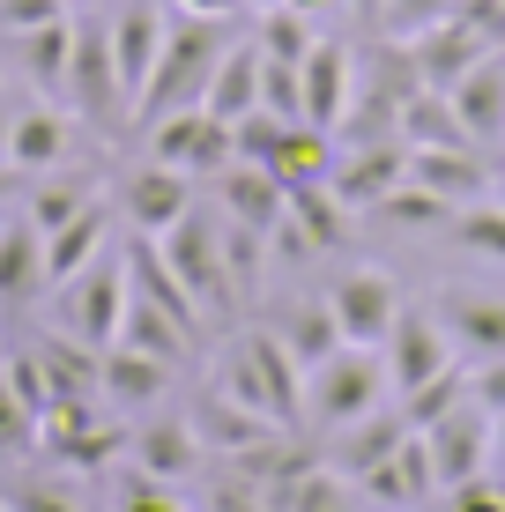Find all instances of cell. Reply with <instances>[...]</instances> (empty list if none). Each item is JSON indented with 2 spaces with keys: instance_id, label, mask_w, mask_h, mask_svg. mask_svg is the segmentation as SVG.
<instances>
[{
  "instance_id": "obj_1",
  "label": "cell",
  "mask_w": 505,
  "mask_h": 512,
  "mask_svg": "<svg viewBox=\"0 0 505 512\" xmlns=\"http://www.w3.org/2000/svg\"><path fill=\"white\" fill-rule=\"evenodd\" d=\"M208 386H216L223 401H238V409L268 416V423H298L305 416V372H298V357L275 342V327L238 334V342L216 357V379Z\"/></svg>"
},
{
  "instance_id": "obj_2",
  "label": "cell",
  "mask_w": 505,
  "mask_h": 512,
  "mask_svg": "<svg viewBox=\"0 0 505 512\" xmlns=\"http://www.w3.org/2000/svg\"><path fill=\"white\" fill-rule=\"evenodd\" d=\"M223 45H231V38H223V23L171 8V38H164V52H156L142 97H134V127H149V119H164V112H194V104L208 97V82H216Z\"/></svg>"
},
{
  "instance_id": "obj_3",
  "label": "cell",
  "mask_w": 505,
  "mask_h": 512,
  "mask_svg": "<svg viewBox=\"0 0 505 512\" xmlns=\"http://www.w3.org/2000/svg\"><path fill=\"white\" fill-rule=\"evenodd\" d=\"M60 97H67V112H75L82 127H127L134 119V97H127V82H119L104 15H75V45H67Z\"/></svg>"
},
{
  "instance_id": "obj_4",
  "label": "cell",
  "mask_w": 505,
  "mask_h": 512,
  "mask_svg": "<svg viewBox=\"0 0 505 512\" xmlns=\"http://www.w3.org/2000/svg\"><path fill=\"white\" fill-rule=\"evenodd\" d=\"M387 401H394V386H387L379 349L342 342L327 364H312V372H305V423H312V431H342V423L387 409Z\"/></svg>"
},
{
  "instance_id": "obj_5",
  "label": "cell",
  "mask_w": 505,
  "mask_h": 512,
  "mask_svg": "<svg viewBox=\"0 0 505 512\" xmlns=\"http://www.w3.org/2000/svg\"><path fill=\"white\" fill-rule=\"evenodd\" d=\"M164 268L186 282V297L201 305V320H223L238 312V290H231V268H223V216L216 208H186L164 238H156Z\"/></svg>"
},
{
  "instance_id": "obj_6",
  "label": "cell",
  "mask_w": 505,
  "mask_h": 512,
  "mask_svg": "<svg viewBox=\"0 0 505 512\" xmlns=\"http://www.w3.org/2000/svg\"><path fill=\"white\" fill-rule=\"evenodd\" d=\"M238 156L260 171H275L283 186H312L327 179V164H335V134L312 127V119H283V112H246L238 119Z\"/></svg>"
},
{
  "instance_id": "obj_7",
  "label": "cell",
  "mask_w": 505,
  "mask_h": 512,
  "mask_svg": "<svg viewBox=\"0 0 505 512\" xmlns=\"http://www.w3.org/2000/svg\"><path fill=\"white\" fill-rule=\"evenodd\" d=\"M52 320L82 349H112L119 320H127V253H97L75 282H60L52 290Z\"/></svg>"
},
{
  "instance_id": "obj_8",
  "label": "cell",
  "mask_w": 505,
  "mask_h": 512,
  "mask_svg": "<svg viewBox=\"0 0 505 512\" xmlns=\"http://www.w3.org/2000/svg\"><path fill=\"white\" fill-rule=\"evenodd\" d=\"M142 141H149V156H156V164L186 171L194 186H208V179H216V171L238 156V134L223 127V119L208 112V104H194V112H164V119H149Z\"/></svg>"
},
{
  "instance_id": "obj_9",
  "label": "cell",
  "mask_w": 505,
  "mask_h": 512,
  "mask_svg": "<svg viewBox=\"0 0 505 512\" xmlns=\"http://www.w3.org/2000/svg\"><path fill=\"white\" fill-rule=\"evenodd\" d=\"M379 364H387V386H394V401L416 394V386H431L439 372H454V342H446V327H439V312L431 305H402V320L387 327V342H379Z\"/></svg>"
},
{
  "instance_id": "obj_10",
  "label": "cell",
  "mask_w": 505,
  "mask_h": 512,
  "mask_svg": "<svg viewBox=\"0 0 505 512\" xmlns=\"http://www.w3.org/2000/svg\"><path fill=\"white\" fill-rule=\"evenodd\" d=\"M112 208H119V223H127L134 238H164L171 223H179L186 208H201V201H194V179H186V171H171V164H156V156H142L134 171H119Z\"/></svg>"
},
{
  "instance_id": "obj_11",
  "label": "cell",
  "mask_w": 505,
  "mask_h": 512,
  "mask_svg": "<svg viewBox=\"0 0 505 512\" xmlns=\"http://www.w3.org/2000/svg\"><path fill=\"white\" fill-rule=\"evenodd\" d=\"M327 305H335V320H342V342H357V349H379L387 342V327L402 320V282H394L387 268H342L335 282H327Z\"/></svg>"
},
{
  "instance_id": "obj_12",
  "label": "cell",
  "mask_w": 505,
  "mask_h": 512,
  "mask_svg": "<svg viewBox=\"0 0 505 512\" xmlns=\"http://www.w3.org/2000/svg\"><path fill=\"white\" fill-rule=\"evenodd\" d=\"M402 179H409V141H335L327 186H335L350 208H364V216H372Z\"/></svg>"
},
{
  "instance_id": "obj_13",
  "label": "cell",
  "mask_w": 505,
  "mask_h": 512,
  "mask_svg": "<svg viewBox=\"0 0 505 512\" xmlns=\"http://www.w3.org/2000/svg\"><path fill=\"white\" fill-rule=\"evenodd\" d=\"M127 468H142V475H156V483H171L179 490L186 475H201L208 468V446H201V431H194V416H142L127 431Z\"/></svg>"
},
{
  "instance_id": "obj_14",
  "label": "cell",
  "mask_w": 505,
  "mask_h": 512,
  "mask_svg": "<svg viewBox=\"0 0 505 512\" xmlns=\"http://www.w3.org/2000/svg\"><path fill=\"white\" fill-rule=\"evenodd\" d=\"M431 446V468H439V490L468 483V475H491V416L476 409V401H454L446 416H431L424 431H416Z\"/></svg>"
},
{
  "instance_id": "obj_15",
  "label": "cell",
  "mask_w": 505,
  "mask_h": 512,
  "mask_svg": "<svg viewBox=\"0 0 505 512\" xmlns=\"http://www.w3.org/2000/svg\"><path fill=\"white\" fill-rule=\"evenodd\" d=\"M298 97H305V119H312V127L335 134L342 112H350V97H357V45L320 30V45L298 60Z\"/></svg>"
},
{
  "instance_id": "obj_16",
  "label": "cell",
  "mask_w": 505,
  "mask_h": 512,
  "mask_svg": "<svg viewBox=\"0 0 505 512\" xmlns=\"http://www.w3.org/2000/svg\"><path fill=\"white\" fill-rule=\"evenodd\" d=\"M357 498H372L379 512H431V498H439V468H431V446L424 438H402V446L387 453L372 475H357Z\"/></svg>"
},
{
  "instance_id": "obj_17",
  "label": "cell",
  "mask_w": 505,
  "mask_h": 512,
  "mask_svg": "<svg viewBox=\"0 0 505 512\" xmlns=\"http://www.w3.org/2000/svg\"><path fill=\"white\" fill-rule=\"evenodd\" d=\"M171 372H179V364L149 357V349L112 342V349H104V364H97V401H104L112 416H149V409H164Z\"/></svg>"
},
{
  "instance_id": "obj_18",
  "label": "cell",
  "mask_w": 505,
  "mask_h": 512,
  "mask_svg": "<svg viewBox=\"0 0 505 512\" xmlns=\"http://www.w3.org/2000/svg\"><path fill=\"white\" fill-rule=\"evenodd\" d=\"M104 30H112V60H119L127 97H142L156 52H164V38H171V0H119V8L104 15Z\"/></svg>"
},
{
  "instance_id": "obj_19",
  "label": "cell",
  "mask_w": 505,
  "mask_h": 512,
  "mask_svg": "<svg viewBox=\"0 0 505 512\" xmlns=\"http://www.w3.org/2000/svg\"><path fill=\"white\" fill-rule=\"evenodd\" d=\"M431 312H439V327H446L461 364L505 357V290H439Z\"/></svg>"
},
{
  "instance_id": "obj_20",
  "label": "cell",
  "mask_w": 505,
  "mask_h": 512,
  "mask_svg": "<svg viewBox=\"0 0 505 512\" xmlns=\"http://www.w3.org/2000/svg\"><path fill=\"white\" fill-rule=\"evenodd\" d=\"M409 179L424 193H439L446 208H468L498 186V164L476 149V141H446V149H409Z\"/></svg>"
},
{
  "instance_id": "obj_21",
  "label": "cell",
  "mask_w": 505,
  "mask_h": 512,
  "mask_svg": "<svg viewBox=\"0 0 505 512\" xmlns=\"http://www.w3.org/2000/svg\"><path fill=\"white\" fill-rule=\"evenodd\" d=\"M208 186H216V216L246 223V231H268V238H275V223L290 216V186L275 179V171L246 164V156H231V164H223Z\"/></svg>"
},
{
  "instance_id": "obj_22",
  "label": "cell",
  "mask_w": 505,
  "mask_h": 512,
  "mask_svg": "<svg viewBox=\"0 0 505 512\" xmlns=\"http://www.w3.org/2000/svg\"><path fill=\"white\" fill-rule=\"evenodd\" d=\"M75 127H82V119H67L60 104H15L8 164L23 171V179H45V171H67V156H75Z\"/></svg>"
},
{
  "instance_id": "obj_23",
  "label": "cell",
  "mask_w": 505,
  "mask_h": 512,
  "mask_svg": "<svg viewBox=\"0 0 505 512\" xmlns=\"http://www.w3.org/2000/svg\"><path fill=\"white\" fill-rule=\"evenodd\" d=\"M409 438V416H402V401H387V409H372V416H357V423H342V431H327V446H320V461L335 468V475H372L379 461H387L394 446Z\"/></svg>"
},
{
  "instance_id": "obj_24",
  "label": "cell",
  "mask_w": 505,
  "mask_h": 512,
  "mask_svg": "<svg viewBox=\"0 0 505 512\" xmlns=\"http://www.w3.org/2000/svg\"><path fill=\"white\" fill-rule=\"evenodd\" d=\"M446 97H454V112H461V134L476 141L483 156L505 149V45L483 52V60L468 67V75H461Z\"/></svg>"
},
{
  "instance_id": "obj_25",
  "label": "cell",
  "mask_w": 505,
  "mask_h": 512,
  "mask_svg": "<svg viewBox=\"0 0 505 512\" xmlns=\"http://www.w3.org/2000/svg\"><path fill=\"white\" fill-rule=\"evenodd\" d=\"M409 52H416V75H424V90H454V82L468 75V67L483 60V52H498L491 38H483L476 23L454 8L446 23H431L424 38H409Z\"/></svg>"
},
{
  "instance_id": "obj_26",
  "label": "cell",
  "mask_w": 505,
  "mask_h": 512,
  "mask_svg": "<svg viewBox=\"0 0 505 512\" xmlns=\"http://www.w3.org/2000/svg\"><path fill=\"white\" fill-rule=\"evenodd\" d=\"M112 231H119V208L97 193L75 223H60V231L45 238V282H52V290H60V282H75L97 253H112Z\"/></svg>"
},
{
  "instance_id": "obj_27",
  "label": "cell",
  "mask_w": 505,
  "mask_h": 512,
  "mask_svg": "<svg viewBox=\"0 0 505 512\" xmlns=\"http://www.w3.org/2000/svg\"><path fill=\"white\" fill-rule=\"evenodd\" d=\"M52 290L45 282V238L30 216L0 223V312H30L38 297Z\"/></svg>"
},
{
  "instance_id": "obj_28",
  "label": "cell",
  "mask_w": 505,
  "mask_h": 512,
  "mask_svg": "<svg viewBox=\"0 0 505 512\" xmlns=\"http://www.w3.org/2000/svg\"><path fill=\"white\" fill-rule=\"evenodd\" d=\"M268 327H275V342L298 357V372H312V364H327L342 349V320H335L327 297H298V305H283Z\"/></svg>"
},
{
  "instance_id": "obj_29",
  "label": "cell",
  "mask_w": 505,
  "mask_h": 512,
  "mask_svg": "<svg viewBox=\"0 0 505 512\" xmlns=\"http://www.w3.org/2000/svg\"><path fill=\"white\" fill-rule=\"evenodd\" d=\"M208 112L223 119V127H238L246 112H260V45H253V30L246 38H231L223 45V60H216V82H208Z\"/></svg>"
},
{
  "instance_id": "obj_30",
  "label": "cell",
  "mask_w": 505,
  "mask_h": 512,
  "mask_svg": "<svg viewBox=\"0 0 505 512\" xmlns=\"http://www.w3.org/2000/svg\"><path fill=\"white\" fill-rule=\"evenodd\" d=\"M290 223H298L305 245L327 260V253H342V245H350V231H357V208L342 201V193L327 186V179H312V186H290Z\"/></svg>"
},
{
  "instance_id": "obj_31",
  "label": "cell",
  "mask_w": 505,
  "mask_h": 512,
  "mask_svg": "<svg viewBox=\"0 0 505 512\" xmlns=\"http://www.w3.org/2000/svg\"><path fill=\"white\" fill-rule=\"evenodd\" d=\"M119 342H127V349H149V357H164V364H186V349H194V327L171 320L164 305H149V297L127 282V320H119Z\"/></svg>"
},
{
  "instance_id": "obj_32",
  "label": "cell",
  "mask_w": 505,
  "mask_h": 512,
  "mask_svg": "<svg viewBox=\"0 0 505 512\" xmlns=\"http://www.w3.org/2000/svg\"><path fill=\"white\" fill-rule=\"evenodd\" d=\"M275 512H357V483L350 475H335L327 461H305L298 475H283V483L268 490Z\"/></svg>"
},
{
  "instance_id": "obj_33",
  "label": "cell",
  "mask_w": 505,
  "mask_h": 512,
  "mask_svg": "<svg viewBox=\"0 0 505 512\" xmlns=\"http://www.w3.org/2000/svg\"><path fill=\"white\" fill-rule=\"evenodd\" d=\"M446 245H461L468 260L505 268V201H498V193H483V201L454 208V216H446Z\"/></svg>"
},
{
  "instance_id": "obj_34",
  "label": "cell",
  "mask_w": 505,
  "mask_h": 512,
  "mask_svg": "<svg viewBox=\"0 0 505 512\" xmlns=\"http://www.w3.org/2000/svg\"><path fill=\"white\" fill-rule=\"evenodd\" d=\"M8 45H15V67L30 75V90H60L67 45H75V15H60V23H45V30H23V38H8Z\"/></svg>"
},
{
  "instance_id": "obj_35",
  "label": "cell",
  "mask_w": 505,
  "mask_h": 512,
  "mask_svg": "<svg viewBox=\"0 0 505 512\" xmlns=\"http://www.w3.org/2000/svg\"><path fill=\"white\" fill-rule=\"evenodd\" d=\"M402 141H409V149H446V141H468L454 97H446V90H416V97L402 104Z\"/></svg>"
},
{
  "instance_id": "obj_36",
  "label": "cell",
  "mask_w": 505,
  "mask_h": 512,
  "mask_svg": "<svg viewBox=\"0 0 505 512\" xmlns=\"http://www.w3.org/2000/svg\"><path fill=\"white\" fill-rule=\"evenodd\" d=\"M253 45L268 52V60L298 67L305 52L320 45V23H312V15H298V8H283V0H275V8H260V23H253Z\"/></svg>"
},
{
  "instance_id": "obj_37",
  "label": "cell",
  "mask_w": 505,
  "mask_h": 512,
  "mask_svg": "<svg viewBox=\"0 0 505 512\" xmlns=\"http://www.w3.org/2000/svg\"><path fill=\"white\" fill-rule=\"evenodd\" d=\"M90 201H97V186H90V179H60V171H45V179H38V193H30V208H23V216L38 223V238H52V231H60V223H75V216H82V208H90Z\"/></svg>"
},
{
  "instance_id": "obj_38",
  "label": "cell",
  "mask_w": 505,
  "mask_h": 512,
  "mask_svg": "<svg viewBox=\"0 0 505 512\" xmlns=\"http://www.w3.org/2000/svg\"><path fill=\"white\" fill-rule=\"evenodd\" d=\"M372 216H379V223H402V231H446V216H454V208H446L439 193H424L416 179H402L387 201L372 208Z\"/></svg>"
},
{
  "instance_id": "obj_39",
  "label": "cell",
  "mask_w": 505,
  "mask_h": 512,
  "mask_svg": "<svg viewBox=\"0 0 505 512\" xmlns=\"http://www.w3.org/2000/svg\"><path fill=\"white\" fill-rule=\"evenodd\" d=\"M454 8H461V0H379V8H372V30L409 45V38H424L431 23H446Z\"/></svg>"
},
{
  "instance_id": "obj_40",
  "label": "cell",
  "mask_w": 505,
  "mask_h": 512,
  "mask_svg": "<svg viewBox=\"0 0 505 512\" xmlns=\"http://www.w3.org/2000/svg\"><path fill=\"white\" fill-rule=\"evenodd\" d=\"M454 401H468V364H454V372H439L431 386L402 394V416H409V431H424V423H431V416H446Z\"/></svg>"
},
{
  "instance_id": "obj_41",
  "label": "cell",
  "mask_w": 505,
  "mask_h": 512,
  "mask_svg": "<svg viewBox=\"0 0 505 512\" xmlns=\"http://www.w3.org/2000/svg\"><path fill=\"white\" fill-rule=\"evenodd\" d=\"M0 498H8V512H82V498L60 475H23V483H8Z\"/></svg>"
},
{
  "instance_id": "obj_42",
  "label": "cell",
  "mask_w": 505,
  "mask_h": 512,
  "mask_svg": "<svg viewBox=\"0 0 505 512\" xmlns=\"http://www.w3.org/2000/svg\"><path fill=\"white\" fill-rule=\"evenodd\" d=\"M431 512H505V490H498V475H468V483L439 490Z\"/></svg>"
},
{
  "instance_id": "obj_43",
  "label": "cell",
  "mask_w": 505,
  "mask_h": 512,
  "mask_svg": "<svg viewBox=\"0 0 505 512\" xmlns=\"http://www.w3.org/2000/svg\"><path fill=\"white\" fill-rule=\"evenodd\" d=\"M119 512H186V505H179V490H171V483L127 468V483H119Z\"/></svg>"
},
{
  "instance_id": "obj_44",
  "label": "cell",
  "mask_w": 505,
  "mask_h": 512,
  "mask_svg": "<svg viewBox=\"0 0 505 512\" xmlns=\"http://www.w3.org/2000/svg\"><path fill=\"white\" fill-rule=\"evenodd\" d=\"M67 0H0V38H23V30H45L60 23Z\"/></svg>"
},
{
  "instance_id": "obj_45",
  "label": "cell",
  "mask_w": 505,
  "mask_h": 512,
  "mask_svg": "<svg viewBox=\"0 0 505 512\" xmlns=\"http://www.w3.org/2000/svg\"><path fill=\"white\" fill-rule=\"evenodd\" d=\"M468 401H476L483 416H498V409H505V357L468 364Z\"/></svg>"
},
{
  "instance_id": "obj_46",
  "label": "cell",
  "mask_w": 505,
  "mask_h": 512,
  "mask_svg": "<svg viewBox=\"0 0 505 512\" xmlns=\"http://www.w3.org/2000/svg\"><path fill=\"white\" fill-rule=\"evenodd\" d=\"M171 8H179V15H208V23H231L246 0H171Z\"/></svg>"
},
{
  "instance_id": "obj_47",
  "label": "cell",
  "mask_w": 505,
  "mask_h": 512,
  "mask_svg": "<svg viewBox=\"0 0 505 512\" xmlns=\"http://www.w3.org/2000/svg\"><path fill=\"white\" fill-rule=\"evenodd\" d=\"M283 8H298V15H312V23H320V15H335V8H350V0H283Z\"/></svg>"
},
{
  "instance_id": "obj_48",
  "label": "cell",
  "mask_w": 505,
  "mask_h": 512,
  "mask_svg": "<svg viewBox=\"0 0 505 512\" xmlns=\"http://www.w3.org/2000/svg\"><path fill=\"white\" fill-rule=\"evenodd\" d=\"M491 468H505V409L491 416Z\"/></svg>"
},
{
  "instance_id": "obj_49",
  "label": "cell",
  "mask_w": 505,
  "mask_h": 512,
  "mask_svg": "<svg viewBox=\"0 0 505 512\" xmlns=\"http://www.w3.org/2000/svg\"><path fill=\"white\" fill-rule=\"evenodd\" d=\"M8 134H15V104L0 97V164H8Z\"/></svg>"
},
{
  "instance_id": "obj_50",
  "label": "cell",
  "mask_w": 505,
  "mask_h": 512,
  "mask_svg": "<svg viewBox=\"0 0 505 512\" xmlns=\"http://www.w3.org/2000/svg\"><path fill=\"white\" fill-rule=\"evenodd\" d=\"M350 8H357V15H364V23H372V8H379V0H350Z\"/></svg>"
},
{
  "instance_id": "obj_51",
  "label": "cell",
  "mask_w": 505,
  "mask_h": 512,
  "mask_svg": "<svg viewBox=\"0 0 505 512\" xmlns=\"http://www.w3.org/2000/svg\"><path fill=\"white\" fill-rule=\"evenodd\" d=\"M491 193H498V201H505V164H498V186H491Z\"/></svg>"
},
{
  "instance_id": "obj_52",
  "label": "cell",
  "mask_w": 505,
  "mask_h": 512,
  "mask_svg": "<svg viewBox=\"0 0 505 512\" xmlns=\"http://www.w3.org/2000/svg\"><path fill=\"white\" fill-rule=\"evenodd\" d=\"M0 512H8V498H0Z\"/></svg>"
}]
</instances>
